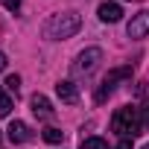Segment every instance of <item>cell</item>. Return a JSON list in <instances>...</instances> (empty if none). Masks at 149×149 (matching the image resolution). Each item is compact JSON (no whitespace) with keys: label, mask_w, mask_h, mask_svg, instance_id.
Listing matches in <instances>:
<instances>
[{"label":"cell","mask_w":149,"mask_h":149,"mask_svg":"<svg viewBox=\"0 0 149 149\" xmlns=\"http://www.w3.org/2000/svg\"><path fill=\"white\" fill-rule=\"evenodd\" d=\"M82 26V18L76 12H58V15H50L47 24H44V38L50 41H61V38H73Z\"/></svg>","instance_id":"cell-1"},{"label":"cell","mask_w":149,"mask_h":149,"mask_svg":"<svg viewBox=\"0 0 149 149\" xmlns=\"http://www.w3.org/2000/svg\"><path fill=\"white\" fill-rule=\"evenodd\" d=\"M140 129H143V123H140V108H134V105H123V108H117L114 111V117H111V132H117L120 137H137L140 134Z\"/></svg>","instance_id":"cell-2"},{"label":"cell","mask_w":149,"mask_h":149,"mask_svg":"<svg viewBox=\"0 0 149 149\" xmlns=\"http://www.w3.org/2000/svg\"><path fill=\"white\" fill-rule=\"evenodd\" d=\"M126 76H132V67H117V70H111L108 76L102 79L100 91H97V102H105V97H111V91L117 88V82L126 79Z\"/></svg>","instance_id":"cell-3"},{"label":"cell","mask_w":149,"mask_h":149,"mask_svg":"<svg viewBox=\"0 0 149 149\" xmlns=\"http://www.w3.org/2000/svg\"><path fill=\"white\" fill-rule=\"evenodd\" d=\"M100 61H102V50H100V47H88V50H82V53L76 56L73 70H76V73H91Z\"/></svg>","instance_id":"cell-4"},{"label":"cell","mask_w":149,"mask_h":149,"mask_svg":"<svg viewBox=\"0 0 149 149\" xmlns=\"http://www.w3.org/2000/svg\"><path fill=\"white\" fill-rule=\"evenodd\" d=\"M126 32H129V38H146V35H149V9L137 12V15L129 21Z\"/></svg>","instance_id":"cell-5"},{"label":"cell","mask_w":149,"mask_h":149,"mask_svg":"<svg viewBox=\"0 0 149 149\" xmlns=\"http://www.w3.org/2000/svg\"><path fill=\"white\" fill-rule=\"evenodd\" d=\"M56 94H58V100H61V102H67V105L79 102V88L73 85L70 79H61V82L56 85Z\"/></svg>","instance_id":"cell-6"},{"label":"cell","mask_w":149,"mask_h":149,"mask_svg":"<svg viewBox=\"0 0 149 149\" xmlns=\"http://www.w3.org/2000/svg\"><path fill=\"white\" fill-rule=\"evenodd\" d=\"M6 132H9V140H12V143H26V140L32 137V132H29V126H26L24 120H12Z\"/></svg>","instance_id":"cell-7"},{"label":"cell","mask_w":149,"mask_h":149,"mask_svg":"<svg viewBox=\"0 0 149 149\" xmlns=\"http://www.w3.org/2000/svg\"><path fill=\"white\" fill-rule=\"evenodd\" d=\"M97 15H100V21H105V24H117V21L123 18V6H120V3H102V6L97 9Z\"/></svg>","instance_id":"cell-8"},{"label":"cell","mask_w":149,"mask_h":149,"mask_svg":"<svg viewBox=\"0 0 149 149\" xmlns=\"http://www.w3.org/2000/svg\"><path fill=\"white\" fill-rule=\"evenodd\" d=\"M29 105H32V111H35L38 117H53V105H50V100H47L44 94H35Z\"/></svg>","instance_id":"cell-9"},{"label":"cell","mask_w":149,"mask_h":149,"mask_svg":"<svg viewBox=\"0 0 149 149\" xmlns=\"http://www.w3.org/2000/svg\"><path fill=\"white\" fill-rule=\"evenodd\" d=\"M41 134H44V140H47V143H61V140H64V132H61V129H53V126H50V129H44Z\"/></svg>","instance_id":"cell-10"},{"label":"cell","mask_w":149,"mask_h":149,"mask_svg":"<svg viewBox=\"0 0 149 149\" xmlns=\"http://www.w3.org/2000/svg\"><path fill=\"white\" fill-rule=\"evenodd\" d=\"M79 149H108V143H105L102 137H85Z\"/></svg>","instance_id":"cell-11"},{"label":"cell","mask_w":149,"mask_h":149,"mask_svg":"<svg viewBox=\"0 0 149 149\" xmlns=\"http://www.w3.org/2000/svg\"><path fill=\"white\" fill-rule=\"evenodd\" d=\"M9 111H12V100H9V94L3 88H0V117H6Z\"/></svg>","instance_id":"cell-12"},{"label":"cell","mask_w":149,"mask_h":149,"mask_svg":"<svg viewBox=\"0 0 149 149\" xmlns=\"http://www.w3.org/2000/svg\"><path fill=\"white\" fill-rule=\"evenodd\" d=\"M140 123H143V129H149V100H146L143 108H140Z\"/></svg>","instance_id":"cell-13"},{"label":"cell","mask_w":149,"mask_h":149,"mask_svg":"<svg viewBox=\"0 0 149 149\" xmlns=\"http://www.w3.org/2000/svg\"><path fill=\"white\" fill-rule=\"evenodd\" d=\"M6 88H9L12 94H18V88H21V79H18V76H9V79H6Z\"/></svg>","instance_id":"cell-14"},{"label":"cell","mask_w":149,"mask_h":149,"mask_svg":"<svg viewBox=\"0 0 149 149\" xmlns=\"http://www.w3.org/2000/svg\"><path fill=\"white\" fill-rule=\"evenodd\" d=\"M0 3H3L9 12H18V9H21V0H0Z\"/></svg>","instance_id":"cell-15"},{"label":"cell","mask_w":149,"mask_h":149,"mask_svg":"<svg viewBox=\"0 0 149 149\" xmlns=\"http://www.w3.org/2000/svg\"><path fill=\"white\" fill-rule=\"evenodd\" d=\"M117 149H132V140H129V137H123V140L117 143Z\"/></svg>","instance_id":"cell-16"},{"label":"cell","mask_w":149,"mask_h":149,"mask_svg":"<svg viewBox=\"0 0 149 149\" xmlns=\"http://www.w3.org/2000/svg\"><path fill=\"white\" fill-rule=\"evenodd\" d=\"M0 70H6V56L0 53Z\"/></svg>","instance_id":"cell-17"},{"label":"cell","mask_w":149,"mask_h":149,"mask_svg":"<svg viewBox=\"0 0 149 149\" xmlns=\"http://www.w3.org/2000/svg\"><path fill=\"white\" fill-rule=\"evenodd\" d=\"M143 149H149V143H146V146H143Z\"/></svg>","instance_id":"cell-18"}]
</instances>
